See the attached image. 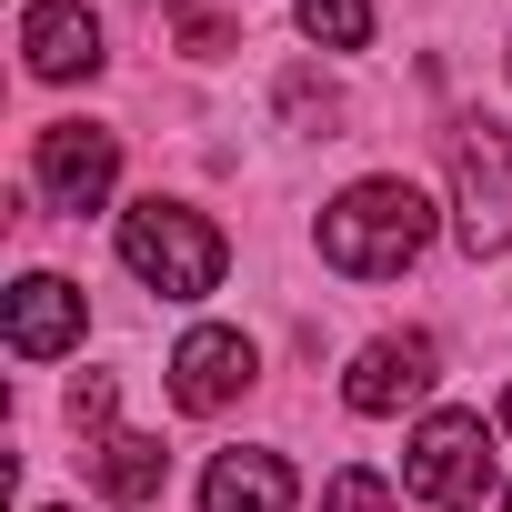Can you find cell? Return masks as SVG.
Returning <instances> with one entry per match:
<instances>
[{
    "label": "cell",
    "instance_id": "obj_1",
    "mask_svg": "<svg viewBox=\"0 0 512 512\" xmlns=\"http://www.w3.org/2000/svg\"><path fill=\"white\" fill-rule=\"evenodd\" d=\"M432 251V201L412 181H352L332 211H322V262L352 272V282H392Z\"/></svg>",
    "mask_w": 512,
    "mask_h": 512
},
{
    "label": "cell",
    "instance_id": "obj_2",
    "mask_svg": "<svg viewBox=\"0 0 512 512\" xmlns=\"http://www.w3.org/2000/svg\"><path fill=\"white\" fill-rule=\"evenodd\" d=\"M121 262H131V282L141 292H161V302H201L211 282H221V231L191 211V201H141V211H121Z\"/></svg>",
    "mask_w": 512,
    "mask_h": 512
},
{
    "label": "cell",
    "instance_id": "obj_3",
    "mask_svg": "<svg viewBox=\"0 0 512 512\" xmlns=\"http://www.w3.org/2000/svg\"><path fill=\"white\" fill-rule=\"evenodd\" d=\"M452 241L472 251H512V131L502 121H452Z\"/></svg>",
    "mask_w": 512,
    "mask_h": 512
},
{
    "label": "cell",
    "instance_id": "obj_4",
    "mask_svg": "<svg viewBox=\"0 0 512 512\" xmlns=\"http://www.w3.org/2000/svg\"><path fill=\"white\" fill-rule=\"evenodd\" d=\"M402 482L432 502V512H482L492 502V432L482 412H432L402 452Z\"/></svg>",
    "mask_w": 512,
    "mask_h": 512
},
{
    "label": "cell",
    "instance_id": "obj_5",
    "mask_svg": "<svg viewBox=\"0 0 512 512\" xmlns=\"http://www.w3.org/2000/svg\"><path fill=\"white\" fill-rule=\"evenodd\" d=\"M31 181H41L51 211H101L111 181H121V141H111L101 121H51V131L31 141Z\"/></svg>",
    "mask_w": 512,
    "mask_h": 512
},
{
    "label": "cell",
    "instance_id": "obj_6",
    "mask_svg": "<svg viewBox=\"0 0 512 512\" xmlns=\"http://www.w3.org/2000/svg\"><path fill=\"white\" fill-rule=\"evenodd\" d=\"M432 382H442V342H432V332H382V342H362V362L342 372V402H352L362 422H382V412L422 402Z\"/></svg>",
    "mask_w": 512,
    "mask_h": 512
},
{
    "label": "cell",
    "instance_id": "obj_7",
    "mask_svg": "<svg viewBox=\"0 0 512 512\" xmlns=\"http://www.w3.org/2000/svg\"><path fill=\"white\" fill-rule=\"evenodd\" d=\"M81 322H91L81 282H61V272H21V282H11V352H21V362L81 352Z\"/></svg>",
    "mask_w": 512,
    "mask_h": 512
},
{
    "label": "cell",
    "instance_id": "obj_8",
    "mask_svg": "<svg viewBox=\"0 0 512 512\" xmlns=\"http://www.w3.org/2000/svg\"><path fill=\"white\" fill-rule=\"evenodd\" d=\"M21 61H31V81H91L101 71V21L81 0H31L21 11Z\"/></svg>",
    "mask_w": 512,
    "mask_h": 512
},
{
    "label": "cell",
    "instance_id": "obj_9",
    "mask_svg": "<svg viewBox=\"0 0 512 512\" xmlns=\"http://www.w3.org/2000/svg\"><path fill=\"white\" fill-rule=\"evenodd\" d=\"M241 382H251V342L221 332V322H201V332L171 352V402H181V412H221V402H241Z\"/></svg>",
    "mask_w": 512,
    "mask_h": 512
},
{
    "label": "cell",
    "instance_id": "obj_10",
    "mask_svg": "<svg viewBox=\"0 0 512 512\" xmlns=\"http://www.w3.org/2000/svg\"><path fill=\"white\" fill-rule=\"evenodd\" d=\"M201 512H292V462L282 452H211Z\"/></svg>",
    "mask_w": 512,
    "mask_h": 512
},
{
    "label": "cell",
    "instance_id": "obj_11",
    "mask_svg": "<svg viewBox=\"0 0 512 512\" xmlns=\"http://www.w3.org/2000/svg\"><path fill=\"white\" fill-rule=\"evenodd\" d=\"M81 452H91V482H101V492H111L121 512L161 502V472H171V452H161L151 432H91Z\"/></svg>",
    "mask_w": 512,
    "mask_h": 512
},
{
    "label": "cell",
    "instance_id": "obj_12",
    "mask_svg": "<svg viewBox=\"0 0 512 512\" xmlns=\"http://www.w3.org/2000/svg\"><path fill=\"white\" fill-rule=\"evenodd\" d=\"M302 31L322 51H362L372 41V0H302Z\"/></svg>",
    "mask_w": 512,
    "mask_h": 512
},
{
    "label": "cell",
    "instance_id": "obj_13",
    "mask_svg": "<svg viewBox=\"0 0 512 512\" xmlns=\"http://www.w3.org/2000/svg\"><path fill=\"white\" fill-rule=\"evenodd\" d=\"M322 512H402V502H392V482H382V472H362V462H352V472H332Z\"/></svg>",
    "mask_w": 512,
    "mask_h": 512
},
{
    "label": "cell",
    "instance_id": "obj_14",
    "mask_svg": "<svg viewBox=\"0 0 512 512\" xmlns=\"http://www.w3.org/2000/svg\"><path fill=\"white\" fill-rule=\"evenodd\" d=\"M181 51H201V61L231 51V21H221V11H181Z\"/></svg>",
    "mask_w": 512,
    "mask_h": 512
},
{
    "label": "cell",
    "instance_id": "obj_15",
    "mask_svg": "<svg viewBox=\"0 0 512 512\" xmlns=\"http://www.w3.org/2000/svg\"><path fill=\"white\" fill-rule=\"evenodd\" d=\"M502 432H512V392H502Z\"/></svg>",
    "mask_w": 512,
    "mask_h": 512
},
{
    "label": "cell",
    "instance_id": "obj_16",
    "mask_svg": "<svg viewBox=\"0 0 512 512\" xmlns=\"http://www.w3.org/2000/svg\"><path fill=\"white\" fill-rule=\"evenodd\" d=\"M502 512H512V492H502Z\"/></svg>",
    "mask_w": 512,
    "mask_h": 512
}]
</instances>
